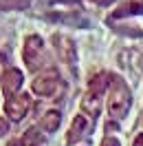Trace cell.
<instances>
[{"label": "cell", "mask_w": 143, "mask_h": 146, "mask_svg": "<svg viewBox=\"0 0 143 146\" xmlns=\"http://www.w3.org/2000/svg\"><path fill=\"white\" fill-rule=\"evenodd\" d=\"M132 104V95L130 89L125 86L123 80H119L112 75V84H110V95H108V113L112 119H123L130 111Z\"/></svg>", "instance_id": "6da1fadb"}, {"label": "cell", "mask_w": 143, "mask_h": 146, "mask_svg": "<svg viewBox=\"0 0 143 146\" xmlns=\"http://www.w3.org/2000/svg\"><path fill=\"white\" fill-rule=\"evenodd\" d=\"M24 64H27L31 71H40L46 62V51H44V42L37 33H31V36L24 40Z\"/></svg>", "instance_id": "7a4b0ae2"}, {"label": "cell", "mask_w": 143, "mask_h": 146, "mask_svg": "<svg viewBox=\"0 0 143 146\" xmlns=\"http://www.w3.org/2000/svg\"><path fill=\"white\" fill-rule=\"evenodd\" d=\"M53 46L57 51V58L62 60L73 73L77 71V51H75V42L68 36H53Z\"/></svg>", "instance_id": "3957f363"}, {"label": "cell", "mask_w": 143, "mask_h": 146, "mask_svg": "<svg viewBox=\"0 0 143 146\" xmlns=\"http://www.w3.org/2000/svg\"><path fill=\"white\" fill-rule=\"evenodd\" d=\"M57 86H60V75L55 69H46L44 73H40L33 84H31V91L35 93V95H42V98H49V95H53L57 91Z\"/></svg>", "instance_id": "277c9868"}, {"label": "cell", "mask_w": 143, "mask_h": 146, "mask_svg": "<svg viewBox=\"0 0 143 146\" xmlns=\"http://www.w3.org/2000/svg\"><path fill=\"white\" fill-rule=\"evenodd\" d=\"M29 109H31V95H27V93L13 95V98H9L7 104H5V113H7L13 122H20V119L29 113Z\"/></svg>", "instance_id": "5b68a950"}, {"label": "cell", "mask_w": 143, "mask_h": 146, "mask_svg": "<svg viewBox=\"0 0 143 146\" xmlns=\"http://www.w3.org/2000/svg\"><path fill=\"white\" fill-rule=\"evenodd\" d=\"M0 82H2L5 95H7V98H13V95L18 93V89L22 86V73H20L18 69H7L5 75L0 78Z\"/></svg>", "instance_id": "8992f818"}, {"label": "cell", "mask_w": 143, "mask_h": 146, "mask_svg": "<svg viewBox=\"0 0 143 146\" xmlns=\"http://www.w3.org/2000/svg\"><path fill=\"white\" fill-rule=\"evenodd\" d=\"M88 131H90V122L84 117V115H77V117L73 119L68 133H66V144H75V142L81 139L84 133H88Z\"/></svg>", "instance_id": "52a82bcc"}, {"label": "cell", "mask_w": 143, "mask_h": 146, "mask_svg": "<svg viewBox=\"0 0 143 146\" xmlns=\"http://www.w3.org/2000/svg\"><path fill=\"white\" fill-rule=\"evenodd\" d=\"M81 111H84V113H86V115H88V117H97L99 113H101V95H97V93H86V95H84V98H81Z\"/></svg>", "instance_id": "ba28073f"}, {"label": "cell", "mask_w": 143, "mask_h": 146, "mask_svg": "<svg viewBox=\"0 0 143 146\" xmlns=\"http://www.w3.org/2000/svg\"><path fill=\"white\" fill-rule=\"evenodd\" d=\"M110 84H112V75H110V73H104V71H101V73H97V75L90 80L88 91H90V93H97V95H101V93L106 91Z\"/></svg>", "instance_id": "9c48e42d"}, {"label": "cell", "mask_w": 143, "mask_h": 146, "mask_svg": "<svg viewBox=\"0 0 143 146\" xmlns=\"http://www.w3.org/2000/svg\"><path fill=\"white\" fill-rule=\"evenodd\" d=\"M60 122H62L60 111H46L44 115H42V128H44L46 133H55L60 128Z\"/></svg>", "instance_id": "30bf717a"}, {"label": "cell", "mask_w": 143, "mask_h": 146, "mask_svg": "<svg viewBox=\"0 0 143 146\" xmlns=\"http://www.w3.org/2000/svg\"><path fill=\"white\" fill-rule=\"evenodd\" d=\"M42 144V133L37 128H29L22 137V146H40Z\"/></svg>", "instance_id": "8fae6325"}, {"label": "cell", "mask_w": 143, "mask_h": 146, "mask_svg": "<svg viewBox=\"0 0 143 146\" xmlns=\"http://www.w3.org/2000/svg\"><path fill=\"white\" fill-rule=\"evenodd\" d=\"M7 131H9V122H7L5 117H0V137L7 135Z\"/></svg>", "instance_id": "7c38bea8"}, {"label": "cell", "mask_w": 143, "mask_h": 146, "mask_svg": "<svg viewBox=\"0 0 143 146\" xmlns=\"http://www.w3.org/2000/svg\"><path fill=\"white\" fill-rule=\"evenodd\" d=\"M101 146H121V142L115 139V137H106V139L101 142Z\"/></svg>", "instance_id": "4fadbf2b"}, {"label": "cell", "mask_w": 143, "mask_h": 146, "mask_svg": "<svg viewBox=\"0 0 143 146\" xmlns=\"http://www.w3.org/2000/svg\"><path fill=\"white\" fill-rule=\"evenodd\" d=\"M132 146H143V133H139V135L134 137V142H132Z\"/></svg>", "instance_id": "5bb4252c"}, {"label": "cell", "mask_w": 143, "mask_h": 146, "mask_svg": "<svg viewBox=\"0 0 143 146\" xmlns=\"http://www.w3.org/2000/svg\"><path fill=\"white\" fill-rule=\"evenodd\" d=\"M95 2H97V5H110L112 0H95Z\"/></svg>", "instance_id": "9a60e30c"}, {"label": "cell", "mask_w": 143, "mask_h": 146, "mask_svg": "<svg viewBox=\"0 0 143 146\" xmlns=\"http://www.w3.org/2000/svg\"><path fill=\"white\" fill-rule=\"evenodd\" d=\"M2 66H5V58L0 55V73H2Z\"/></svg>", "instance_id": "2e32d148"}, {"label": "cell", "mask_w": 143, "mask_h": 146, "mask_svg": "<svg viewBox=\"0 0 143 146\" xmlns=\"http://www.w3.org/2000/svg\"><path fill=\"white\" fill-rule=\"evenodd\" d=\"M9 146H20V144H13V142H9Z\"/></svg>", "instance_id": "e0dca14e"}]
</instances>
